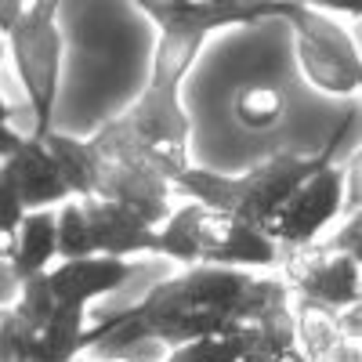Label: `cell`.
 <instances>
[{"mask_svg":"<svg viewBox=\"0 0 362 362\" xmlns=\"http://www.w3.org/2000/svg\"><path fill=\"white\" fill-rule=\"evenodd\" d=\"M54 257H58V218H54V210H33V214H25L18 232H15L11 254H8L11 276L18 283L37 279L51 268Z\"/></svg>","mask_w":362,"mask_h":362,"instance_id":"5bb4252c","label":"cell"},{"mask_svg":"<svg viewBox=\"0 0 362 362\" xmlns=\"http://www.w3.org/2000/svg\"><path fill=\"white\" fill-rule=\"evenodd\" d=\"M293 329H297V348L308 362H358V341H348L334 315H326L305 300L290 305Z\"/></svg>","mask_w":362,"mask_h":362,"instance_id":"9a60e30c","label":"cell"},{"mask_svg":"<svg viewBox=\"0 0 362 362\" xmlns=\"http://www.w3.org/2000/svg\"><path fill=\"white\" fill-rule=\"evenodd\" d=\"M290 305V290L283 279L254 276L239 268L192 264L177 276L156 283L134 308L98 322L83 334V348L109 341V358L141 341H160L181 348L210 337H235L243 326L257 322L268 312Z\"/></svg>","mask_w":362,"mask_h":362,"instance_id":"6da1fadb","label":"cell"},{"mask_svg":"<svg viewBox=\"0 0 362 362\" xmlns=\"http://www.w3.org/2000/svg\"><path fill=\"white\" fill-rule=\"evenodd\" d=\"M199 214L203 206L199 203H185L170 210V218L156 228V254L170 257L177 264L192 268L196 264V228H199Z\"/></svg>","mask_w":362,"mask_h":362,"instance_id":"ac0fdd59","label":"cell"},{"mask_svg":"<svg viewBox=\"0 0 362 362\" xmlns=\"http://www.w3.org/2000/svg\"><path fill=\"white\" fill-rule=\"evenodd\" d=\"M334 145H337V138L322 153H312V156L276 153L247 174H218V170H203V167L189 163L174 177V189L192 196V203H199L206 210H218V214L264 235V228L272 225V218L279 214V206L293 196V189L300 181H308L315 170L334 163L329 160Z\"/></svg>","mask_w":362,"mask_h":362,"instance_id":"3957f363","label":"cell"},{"mask_svg":"<svg viewBox=\"0 0 362 362\" xmlns=\"http://www.w3.org/2000/svg\"><path fill=\"white\" fill-rule=\"evenodd\" d=\"M8 51L15 58L25 98L33 105L37 127L29 138L51 134V112L58 102V76H62V33H58V4L37 0L29 4L15 33L8 37Z\"/></svg>","mask_w":362,"mask_h":362,"instance_id":"8992f818","label":"cell"},{"mask_svg":"<svg viewBox=\"0 0 362 362\" xmlns=\"http://www.w3.org/2000/svg\"><path fill=\"white\" fill-rule=\"evenodd\" d=\"M11 312L33 329V334H40V329L51 322V315L58 312L54 297H51V286H47V276H37V279H25L22 283V297L11 305Z\"/></svg>","mask_w":362,"mask_h":362,"instance_id":"ffe728a7","label":"cell"},{"mask_svg":"<svg viewBox=\"0 0 362 362\" xmlns=\"http://www.w3.org/2000/svg\"><path fill=\"white\" fill-rule=\"evenodd\" d=\"M18 145H22V134H15L8 124H0V163L11 160L18 153Z\"/></svg>","mask_w":362,"mask_h":362,"instance_id":"d4e9b609","label":"cell"},{"mask_svg":"<svg viewBox=\"0 0 362 362\" xmlns=\"http://www.w3.org/2000/svg\"><path fill=\"white\" fill-rule=\"evenodd\" d=\"M141 11L160 25V33L210 37L228 25H250L283 15V0H145Z\"/></svg>","mask_w":362,"mask_h":362,"instance_id":"9c48e42d","label":"cell"},{"mask_svg":"<svg viewBox=\"0 0 362 362\" xmlns=\"http://www.w3.org/2000/svg\"><path fill=\"white\" fill-rule=\"evenodd\" d=\"M37 334L11 308H0V362H29Z\"/></svg>","mask_w":362,"mask_h":362,"instance_id":"44dd1931","label":"cell"},{"mask_svg":"<svg viewBox=\"0 0 362 362\" xmlns=\"http://www.w3.org/2000/svg\"><path fill=\"white\" fill-rule=\"evenodd\" d=\"M87 141L95 148V192L90 196L127 206L145 225L160 228L170 218L174 185L160 174L153 156L134 141V134L119 119L102 124L98 134Z\"/></svg>","mask_w":362,"mask_h":362,"instance_id":"277c9868","label":"cell"},{"mask_svg":"<svg viewBox=\"0 0 362 362\" xmlns=\"http://www.w3.org/2000/svg\"><path fill=\"white\" fill-rule=\"evenodd\" d=\"M25 8H29V4H22V0H0V33L11 37L15 25H18L22 15H25Z\"/></svg>","mask_w":362,"mask_h":362,"instance_id":"cb8c5ba5","label":"cell"},{"mask_svg":"<svg viewBox=\"0 0 362 362\" xmlns=\"http://www.w3.org/2000/svg\"><path fill=\"white\" fill-rule=\"evenodd\" d=\"M25 218V206L11 185V177L4 170V163H0V257L11 254V243H15V232Z\"/></svg>","mask_w":362,"mask_h":362,"instance_id":"7402d4cb","label":"cell"},{"mask_svg":"<svg viewBox=\"0 0 362 362\" xmlns=\"http://www.w3.org/2000/svg\"><path fill=\"white\" fill-rule=\"evenodd\" d=\"M279 264H283V283L290 297L305 300V305L326 315L358 308V297H362L358 257L334 250L326 239H315L308 247L279 254Z\"/></svg>","mask_w":362,"mask_h":362,"instance_id":"52a82bcc","label":"cell"},{"mask_svg":"<svg viewBox=\"0 0 362 362\" xmlns=\"http://www.w3.org/2000/svg\"><path fill=\"white\" fill-rule=\"evenodd\" d=\"M40 141L47 145L51 160L58 163V174H62L73 199H87L90 192H95V148H90V141L58 134V131L44 134Z\"/></svg>","mask_w":362,"mask_h":362,"instance_id":"2e32d148","label":"cell"},{"mask_svg":"<svg viewBox=\"0 0 362 362\" xmlns=\"http://www.w3.org/2000/svg\"><path fill=\"white\" fill-rule=\"evenodd\" d=\"M83 232H87V250L90 257H119L127 261L134 254H156V228L145 225L127 206L109 203V199H76Z\"/></svg>","mask_w":362,"mask_h":362,"instance_id":"8fae6325","label":"cell"},{"mask_svg":"<svg viewBox=\"0 0 362 362\" xmlns=\"http://www.w3.org/2000/svg\"><path fill=\"white\" fill-rule=\"evenodd\" d=\"M358 239H362V225H358V214H351V218L344 221V228H341L334 239H326V243L334 247V250H341V254L358 257V254H362V243H358Z\"/></svg>","mask_w":362,"mask_h":362,"instance_id":"603a6c76","label":"cell"},{"mask_svg":"<svg viewBox=\"0 0 362 362\" xmlns=\"http://www.w3.org/2000/svg\"><path fill=\"white\" fill-rule=\"evenodd\" d=\"M344 214V170L337 163H326L308 181H300L293 196L279 206L264 235L279 247V254L308 247L319 239V232Z\"/></svg>","mask_w":362,"mask_h":362,"instance_id":"ba28073f","label":"cell"},{"mask_svg":"<svg viewBox=\"0 0 362 362\" xmlns=\"http://www.w3.org/2000/svg\"><path fill=\"white\" fill-rule=\"evenodd\" d=\"M0 54H4V47H0ZM0 124H11V105L4 102V95H0Z\"/></svg>","mask_w":362,"mask_h":362,"instance_id":"484cf974","label":"cell"},{"mask_svg":"<svg viewBox=\"0 0 362 362\" xmlns=\"http://www.w3.org/2000/svg\"><path fill=\"white\" fill-rule=\"evenodd\" d=\"M4 170L11 177L22 206H25V214H33V210H51L58 203L73 199L62 174H58V163L51 160L47 145L40 138H22L18 153L11 160H4Z\"/></svg>","mask_w":362,"mask_h":362,"instance_id":"4fadbf2b","label":"cell"},{"mask_svg":"<svg viewBox=\"0 0 362 362\" xmlns=\"http://www.w3.org/2000/svg\"><path fill=\"white\" fill-rule=\"evenodd\" d=\"M196 264L210 268H239V272H254V268H276L279 264V247L268 235L239 225L218 210L199 214L196 228Z\"/></svg>","mask_w":362,"mask_h":362,"instance_id":"30bf717a","label":"cell"},{"mask_svg":"<svg viewBox=\"0 0 362 362\" xmlns=\"http://www.w3.org/2000/svg\"><path fill=\"white\" fill-rule=\"evenodd\" d=\"M279 18H286L293 29L297 66L305 80L322 95H355L362 83V58L348 29L334 22L322 8L293 4V0H283Z\"/></svg>","mask_w":362,"mask_h":362,"instance_id":"5b68a950","label":"cell"},{"mask_svg":"<svg viewBox=\"0 0 362 362\" xmlns=\"http://www.w3.org/2000/svg\"><path fill=\"white\" fill-rule=\"evenodd\" d=\"M232 116L247 131H268V127H276L279 119L286 116V98L279 95L276 87H268V83H247V87L235 90Z\"/></svg>","mask_w":362,"mask_h":362,"instance_id":"d6986e66","label":"cell"},{"mask_svg":"<svg viewBox=\"0 0 362 362\" xmlns=\"http://www.w3.org/2000/svg\"><path fill=\"white\" fill-rule=\"evenodd\" d=\"M83 334H87V312L58 308L51 322L37 334L29 362H76V355L83 351Z\"/></svg>","mask_w":362,"mask_h":362,"instance_id":"e0dca14e","label":"cell"},{"mask_svg":"<svg viewBox=\"0 0 362 362\" xmlns=\"http://www.w3.org/2000/svg\"><path fill=\"white\" fill-rule=\"evenodd\" d=\"M203 37L192 33H160L153 73H148L141 95L131 102L124 116H116L134 141L145 148L160 174L174 185V177L189 167V116L181 109V80L192 69V62L203 51Z\"/></svg>","mask_w":362,"mask_h":362,"instance_id":"7a4b0ae2","label":"cell"},{"mask_svg":"<svg viewBox=\"0 0 362 362\" xmlns=\"http://www.w3.org/2000/svg\"><path fill=\"white\" fill-rule=\"evenodd\" d=\"M105 362H131V358H124V355H112V358H105Z\"/></svg>","mask_w":362,"mask_h":362,"instance_id":"4316f807","label":"cell"},{"mask_svg":"<svg viewBox=\"0 0 362 362\" xmlns=\"http://www.w3.org/2000/svg\"><path fill=\"white\" fill-rule=\"evenodd\" d=\"M47 286L58 308L87 312L90 300H98L112 290H119L131 276L134 264L119 257H80V261H58L47 272Z\"/></svg>","mask_w":362,"mask_h":362,"instance_id":"7c38bea8","label":"cell"}]
</instances>
